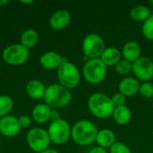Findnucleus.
Wrapping results in <instances>:
<instances>
[{
	"mask_svg": "<svg viewBox=\"0 0 153 153\" xmlns=\"http://www.w3.org/2000/svg\"><path fill=\"white\" fill-rule=\"evenodd\" d=\"M98 132V127L94 123L88 119H82L72 126L71 138L80 146H88L96 142Z\"/></svg>",
	"mask_w": 153,
	"mask_h": 153,
	"instance_id": "nucleus-1",
	"label": "nucleus"
},
{
	"mask_svg": "<svg viewBox=\"0 0 153 153\" xmlns=\"http://www.w3.org/2000/svg\"><path fill=\"white\" fill-rule=\"evenodd\" d=\"M88 108L95 117L105 119L112 117L115 107L110 97L102 92H95L88 99Z\"/></svg>",
	"mask_w": 153,
	"mask_h": 153,
	"instance_id": "nucleus-2",
	"label": "nucleus"
},
{
	"mask_svg": "<svg viewBox=\"0 0 153 153\" xmlns=\"http://www.w3.org/2000/svg\"><path fill=\"white\" fill-rule=\"evenodd\" d=\"M43 100L52 109L62 108L71 102L72 94L70 90L65 88L59 83H54L46 88Z\"/></svg>",
	"mask_w": 153,
	"mask_h": 153,
	"instance_id": "nucleus-3",
	"label": "nucleus"
},
{
	"mask_svg": "<svg viewBox=\"0 0 153 153\" xmlns=\"http://www.w3.org/2000/svg\"><path fill=\"white\" fill-rule=\"evenodd\" d=\"M108 73V66L100 59H88L82 68V76L84 80L91 84L101 83Z\"/></svg>",
	"mask_w": 153,
	"mask_h": 153,
	"instance_id": "nucleus-4",
	"label": "nucleus"
},
{
	"mask_svg": "<svg viewBox=\"0 0 153 153\" xmlns=\"http://www.w3.org/2000/svg\"><path fill=\"white\" fill-rule=\"evenodd\" d=\"M56 75L59 84L68 90L76 88L81 81V73L78 67L67 60H65L58 67Z\"/></svg>",
	"mask_w": 153,
	"mask_h": 153,
	"instance_id": "nucleus-5",
	"label": "nucleus"
},
{
	"mask_svg": "<svg viewBox=\"0 0 153 153\" xmlns=\"http://www.w3.org/2000/svg\"><path fill=\"white\" fill-rule=\"evenodd\" d=\"M71 130L72 127L69 123L63 118H59L52 121L47 131L51 143L61 145L65 143L71 138Z\"/></svg>",
	"mask_w": 153,
	"mask_h": 153,
	"instance_id": "nucleus-6",
	"label": "nucleus"
},
{
	"mask_svg": "<svg viewBox=\"0 0 153 153\" xmlns=\"http://www.w3.org/2000/svg\"><path fill=\"white\" fill-rule=\"evenodd\" d=\"M3 60L10 65H22L30 57V51L21 43L7 46L2 53Z\"/></svg>",
	"mask_w": 153,
	"mask_h": 153,
	"instance_id": "nucleus-7",
	"label": "nucleus"
},
{
	"mask_svg": "<svg viewBox=\"0 0 153 153\" xmlns=\"http://www.w3.org/2000/svg\"><path fill=\"white\" fill-rule=\"evenodd\" d=\"M105 48L104 39L97 33L87 34L82 43V52L88 59L100 58Z\"/></svg>",
	"mask_w": 153,
	"mask_h": 153,
	"instance_id": "nucleus-8",
	"label": "nucleus"
},
{
	"mask_svg": "<svg viewBox=\"0 0 153 153\" xmlns=\"http://www.w3.org/2000/svg\"><path fill=\"white\" fill-rule=\"evenodd\" d=\"M26 142L30 150L38 153L49 148L51 143L49 135L47 130L37 127L30 129L26 135Z\"/></svg>",
	"mask_w": 153,
	"mask_h": 153,
	"instance_id": "nucleus-9",
	"label": "nucleus"
},
{
	"mask_svg": "<svg viewBox=\"0 0 153 153\" xmlns=\"http://www.w3.org/2000/svg\"><path fill=\"white\" fill-rule=\"evenodd\" d=\"M133 74L138 81L150 82L153 79V61L150 57L141 56L133 63Z\"/></svg>",
	"mask_w": 153,
	"mask_h": 153,
	"instance_id": "nucleus-10",
	"label": "nucleus"
},
{
	"mask_svg": "<svg viewBox=\"0 0 153 153\" xmlns=\"http://www.w3.org/2000/svg\"><path fill=\"white\" fill-rule=\"evenodd\" d=\"M22 127L20 126L18 117L13 116H5L0 118V134L5 137L16 136Z\"/></svg>",
	"mask_w": 153,
	"mask_h": 153,
	"instance_id": "nucleus-11",
	"label": "nucleus"
},
{
	"mask_svg": "<svg viewBox=\"0 0 153 153\" xmlns=\"http://www.w3.org/2000/svg\"><path fill=\"white\" fill-rule=\"evenodd\" d=\"M65 59L57 52L55 51H48L42 54L39 57L40 65L48 70L58 69V67L62 65V63Z\"/></svg>",
	"mask_w": 153,
	"mask_h": 153,
	"instance_id": "nucleus-12",
	"label": "nucleus"
},
{
	"mask_svg": "<svg viewBox=\"0 0 153 153\" xmlns=\"http://www.w3.org/2000/svg\"><path fill=\"white\" fill-rule=\"evenodd\" d=\"M70 22V13L66 10H58L51 15L49 19V25L55 30H62L69 25Z\"/></svg>",
	"mask_w": 153,
	"mask_h": 153,
	"instance_id": "nucleus-13",
	"label": "nucleus"
},
{
	"mask_svg": "<svg viewBox=\"0 0 153 153\" xmlns=\"http://www.w3.org/2000/svg\"><path fill=\"white\" fill-rule=\"evenodd\" d=\"M140 84L139 81L134 77H125L118 83V91L126 98L133 97L139 92Z\"/></svg>",
	"mask_w": 153,
	"mask_h": 153,
	"instance_id": "nucleus-14",
	"label": "nucleus"
},
{
	"mask_svg": "<svg viewBox=\"0 0 153 153\" xmlns=\"http://www.w3.org/2000/svg\"><path fill=\"white\" fill-rule=\"evenodd\" d=\"M142 49L138 42L134 40H129L125 43L122 48L121 55L123 59L127 60L131 63H134L141 57Z\"/></svg>",
	"mask_w": 153,
	"mask_h": 153,
	"instance_id": "nucleus-15",
	"label": "nucleus"
},
{
	"mask_svg": "<svg viewBox=\"0 0 153 153\" xmlns=\"http://www.w3.org/2000/svg\"><path fill=\"white\" fill-rule=\"evenodd\" d=\"M52 110L53 109L46 103H39L33 108L31 117L35 122L39 124H45L48 120H51Z\"/></svg>",
	"mask_w": 153,
	"mask_h": 153,
	"instance_id": "nucleus-16",
	"label": "nucleus"
},
{
	"mask_svg": "<svg viewBox=\"0 0 153 153\" xmlns=\"http://www.w3.org/2000/svg\"><path fill=\"white\" fill-rule=\"evenodd\" d=\"M46 88L44 83L39 80H30L27 82L25 86V91L27 95L33 100H41L44 98Z\"/></svg>",
	"mask_w": 153,
	"mask_h": 153,
	"instance_id": "nucleus-17",
	"label": "nucleus"
},
{
	"mask_svg": "<svg viewBox=\"0 0 153 153\" xmlns=\"http://www.w3.org/2000/svg\"><path fill=\"white\" fill-rule=\"evenodd\" d=\"M100 59L107 66H116V65L122 59L121 51L115 47H108L104 49Z\"/></svg>",
	"mask_w": 153,
	"mask_h": 153,
	"instance_id": "nucleus-18",
	"label": "nucleus"
},
{
	"mask_svg": "<svg viewBox=\"0 0 153 153\" xmlns=\"http://www.w3.org/2000/svg\"><path fill=\"white\" fill-rule=\"evenodd\" d=\"M96 143L99 147H101L103 149H109L116 143V135L114 132L110 129L105 128L100 130L96 137Z\"/></svg>",
	"mask_w": 153,
	"mask_h": 153,
	"instance_id": "nucleus-19",
	"label": "nucleus"
},
{
	"mask_svg": "<svg viewBox=\"0 0 153 153\" xmlns=\"http://www.w3.org/2000/svg\"><path fill=\"white\" fill-rule=\"evenodd\" d=\"M112 117L116 124L118 126H126L132 119V112L130 108L126 105L117 107L113 111Z\"/></svg>",
	"mask_w": 153,
	"mask_h": 153,
	"instance_id": "nucleus-20",
	"label": "nucleus"
},
{
	"mask_svg": "<svg viewBox=\"0 0 153 153\" xmlns=\"http://www.w3.org/2000/svg\"><path fill=\"white\" fill-rule=\"evenodd\" d=\"M129 15L132 20L138 22H144L151 15H152V10L143 4H139L134 6L129 13Z\"/></svg>",
	"mask_w": 153,
	"mask_h": 153,
	"instance_id": "nucleus-21",
	"label": "nucleus"
},
{
	"mask_svg": "<svg viewBox=\"0 0 153 153\" xmlns=\"http://www.w3.org/2000/svg\"><path fill=\"white\" fill-rule=\"evenodd\" d=\"M20 40H21V44L29 49L30 48H33L38 43L39 34L33 29H27L22 33Z\"/></svg>",
	"mask_w": 153,
	"mask_h": 153,
	"instance_id": "nucleus-22",
	"label": "nucleus"
},
{
	"mask_svg": "<svg viewBox=\"0 0 153 153\" xmlns=\"http://www.w3.org/2000/svg\"><path fill=\"white\" fill-rule=\"evenodd\" d=\"M13 108V100L10 96L0 95V118L8 116Z\"/></svg>",
	"mask_w": 153,
	"mask_h": 153,
	"instance_id": "nucleus-23",
	"label": "nucleus"
},
{
	"mask_svg": "<svg viewBox=\"0 0 153 153\" xmlns=\"http://www.w3.org/2000/svg\"><path fill=\"white\" fill-rule=\"evenodd\" d=\"M115 70L120 75H127L133 72V63L125 59H121L116 65Z\"/></svg>",
	"mask_w": 153,
	"mask_h": 153,
	"instance_id": "nucleus-24",
	"label": "nucleus"
},
{
	"mask_svg": "<svg viewBox=\"0 0 153 153\" xmlns=\"http://www.w3.org/2000/svg\"><path fill=\"white\" fill-rule=\"evenodd\" d=\"M142 33L146 39L153 41V15H151L144 22H143Z\"/></svg>",
	"mask_w": 153,
	"mask_h": 153,
	"instance_id": "nucleus-25",
	"label": "nucleus"
},
{
	"mask_svg": "<svg viewBox=\"0 0 153 153\" xmlns=\"http://www.w3.org/2000/svg\"><path fill=\"white\" fill-rule=\"evenodd\" d=\"M142 97L146 99L153 98V83L151 82H144L140 84L139 92Z\"/></svg>",
	"mask_w": 153,
	"mask_h": 153,
	"instance_id": "nucleus-26",
	"label": "nucleus"
},
{
	"mask_svg": "<svg viewBox=\"0 0 153 153\" xmlns=\"http://www.w3.org/2000/svg\"><path fill=\"white\" fill-rule=\"evenodd\" d=\"M108 153H132L130 148L121 142H116L110 148Z\"/></svg>",
	"mask_w": 153,
	"mask_h": 153,
	"instance_id": "nucleus-27",
	"label": "nucleus"
},
{
	"mask_svg": "<svg viewBox=\"0 0 153 153\" xmlns=\"http://www.w3.org/2000/svg\"><path fill=\"white\" fill-rule=\"evenodd\" d=\"M111 100H112V103H113L114 107L117 108V107H120V106L126 105V97L124 96L122 93H120L118 91V92H116L115 94H113V96L111 97Z\"/></svg>",
	"mask_w": 153,
	"mask_h": 153,
	"instance_id": "nucleus-28",
	"label": "nucleus"
},
{
	"mask_svg": "<svg viewBox=\"0 0 153 153\" xmlns=\"http://www.w3.org/2000/svg\"><path fill=\"white\" fill-rule=\"evenodd\" d=\"M18 120H19V123H20V126L22 128H27L31 125V118L28 115L21 116L18 118Z\"/></svg>",
	"mask_w": 153,
	"mask_h": 153,
	"instance_id": "nucleus-29",
	"label": "nucleus"
},
{
	"mask_svg": "<svg viewBox=\"0 0 153 153\" xmlns=\"http://www.w3.org/2000/svg\"><path fill=\"white\" fill-rule=\"evenodd\" d=\"M88 153H108V152L106 149H103L101 147L97 146V147H94V148L91 149Z\"/></svg>",
	"mask_w": 153,
	"mask_h": 153,
	"instance_id": "nucleus-30",
	"label": "nucleus"
},
{
	"mask_svg": "<svg viewBox=\"0 0 153 153\" xmlns=\"http://www.w3.org/2000/svg\"><path fill=\"white\" fill-rule=\"evenodd\" d=\"M59 118H61L60 116H59V113L56 109H53L52 110V115H51V121H55V120H57Z\"/></svg>",
	"mask_w": 153,
	"mask_h": 153,
	"instance_id": "nucleus-31",
	"label": "nucleus"
},
{
	"mask_svg": "<svg viewBox=\"0 0 153 153\" xmlns=\"http://www.w3.org/2000/svg\"><path fill=\"white\" fill-rule=\"evenodd\" d=\"M40 153H59L56 150H55V149H52V148H48L47 150H45V151H43L42 152Z\"/></svg>",
	"mask_w": 153,
	"mask_h": 153,
	"instance_id": "nucleus-32",
	"label": "nucleus"
},
{
	"mask_svg": "<svg viewBox=\"0 0 153 153\" xmlns=\"http://www.w3.org/2000/svg\"><path fill=\"white\" fill-rule=\"evenodd\" d=\"M9 3L8 0H0V7H3L4 5L7 4Z\"/></svg>",
	"mask_w": 153,
	"mask_h": 153,
	"instance_id": "nucleus-33",
	"label": "nucleus"
},
{
	"mask_svg": "<svg viewBox=\"0 0 153 153\" xmlns=\"http://www.w3.org/2000/svg\"><path fill=\"white\" fill-rule=\"evenodd\" d=\"M22 3H24V4H30V3H33V1H22Z\"/></svg>",
	"mask_w": 153,
	"mask_h": 153,
	"instance_id": "nucleus-34",
	"label": "nucleus"
},
{
	"mask_svg": "<svg viewBox=\"0 0 153 153\" xmlns=\"http://www.w3.org/2000/svg\"><path fill=\"white\" fill-rule=\"evenodd\" d=\"M150 4H151L152 5H153V0H151V1H150Z\"/></svg>",
	"mask_w": 153,
	"mask_h": 153,
	"instance_id": "nucleus-35",
	"label": "nucleus"
},
{
	"mask_svg": "<svg viewBox=\"0 0 153 153\" xmlns=\"http://www.w3.org/2000/svg\"><path fill=\"white\" fill-rule=\"evenodd\" d=\"M152 15H153V8L152 10Z\"/></svg>",
	"mask_w": 153,
	"mask_h": 153,
	"instance_id": "nucleus-36",
	"label": "nucleus"
}]
</instances>
